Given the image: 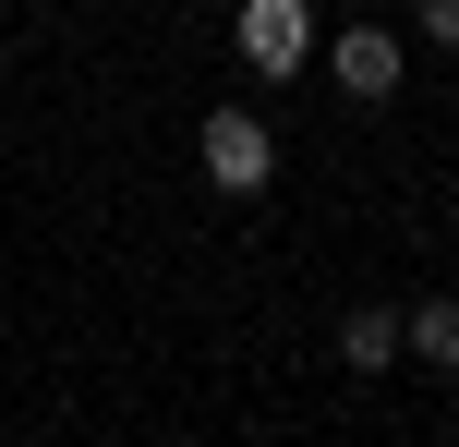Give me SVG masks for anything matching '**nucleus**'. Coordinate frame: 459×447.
Listing matches in <instances>:
<instances>
[{
	"mask_svg": "<svg viewBox=\"0 0 459 447\" xmlns=\"http://www.w3.org/2000/svg\"><path fill=\"white\" fill-rule=\"evenodd\" d=\"M194 169H206V193H266V182H278V133H266V109L218 97V109L194 121Z\"/></svg>",
	"mask_w": 459,
	"mask_h": 447,
	"instance_id": "nucleus-1",
	"label": "nucleus"
},
{
	"mask_svg": "<svg viewBox=\"0 0 459 447\" xmlns=\"http://www.w3.org/2000/svg\"><path fill=\"white\" fill-rule=\"evenodd\" d=\"M230 48H242V73L254 85H290L302 61H315V0H242V13H230Z\"/></svg>",
	"mask_w": 459,
	"mask_h": 447,
	"instance_id": "nucleus-2",
	"label": "nucleus"
},
{
	"mask_svg": "<svg viewBox=\"0 0 459 447\" xmlns=\"http://www.w3.org/2000/svg\"><path fill=\"white\" fill-rule=\"evenodd\" d=\"M399 73H411V48H399L387 24H339V37H326V85H339L351 109H387Z\"/></svg>",
	"mask_w": 459,
	"mask_h": 447,
	"instance_id": "nucleus-3",
	"label": "nucleus"
},
{
	"mask_svg": "<svg viewBox=\"0 0 459 447\" xmlns=\"http://www.w3.org/2000/svg\"><path fill=\"white\" fill-rule=\"evenodd\" d=\"M399 351H411V327H399L387 303H351V314H339V363H351V375H387Z\"/></svg>",
	"mask_w": 459,
	"mask_h": 447,
	"instance_id": "nucleus-4",
	"label": "nucleus"
},
{
	"mask_svg": "<svg viewBox=\"0 0 459 447\" xmlns=\"http://www.w3.org/2000/svg\"><path fill=\"white\" fill-rule=\"evenodd\" d=\"M399 327H411V363H436V375H459V290H436V303H411Z\"/></svg>",
	"mask_w": 459,
	"mask_h": 447,
	"instance_id": "nucleus-5",
	"label": "nucleus"
},
{
	"mask_svg": "<svg viewBox=\"0 0 459 447\" xmlns=\"http://www.w3.org/2000/svg\"><path fill=\"white\" fill-rule=\"evenodd\" d=\"M411 24H423V37H436V48H459V0H423Z\"/></svg>",
	"mask_w": 459,
	"mask_h": 447,
	"instance_id": "nucleus-6",
	"label": "nucleus"
},
{
	"mask_svg": "<svg viewBox=\"0 0 459 447\" xmlns=\"http://www.w3.org/2000/svg\"><path fill=\"white\" fill-rule=\"evenodd\" d=\"M254 447H278V435H254Z\"/></svg>",
	"mask_w": 459,
	"mask_h": 447,
	"instance_id": "nucleus-7",
	"label": "nucleus"
}]
</instances>
